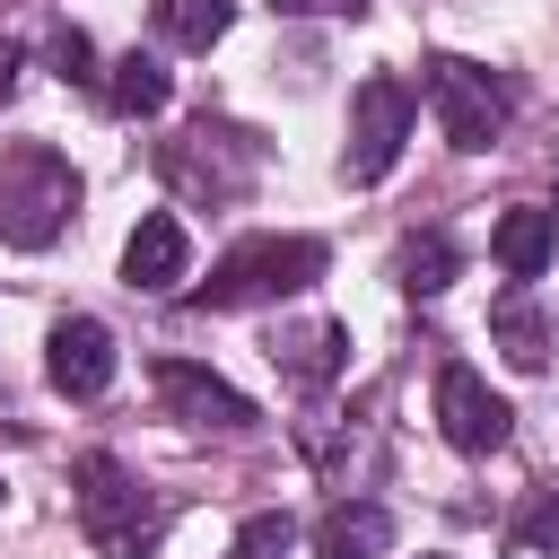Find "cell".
Here are the masks:
<instances>
[{"instance_id": "obj_21", "label": "cell", "mask_w": 559, "mask_h": 559, "mask_svg": "<svg viewBox=\"0 0 559 559\" xmlns=\"http://www.w3.org/2000/svg\"><path fill=\"white\" fill-rule=\"evenodd\" d=\"M17 79H26V44H17V35H0V105L17 96Z\"/></svg>"}, {"instance_id": "obj_10", "label": "cell", "mask_w": 559, "mask_h": 559, "mask_svg": "<svg viewBox=\"0 0 559 559\" xmlns=\"http://www.w3.org/2000/svg\"><path fill=\"white\" fill-rule=\"evenodd\" d=\"M271 367H280L297 393H323V384L349 367V323H323V314H314V323H280V332H271Z\"/></svg>"}, {"instance_id": "obj_17", "label": "cell", "mask_w": 559, "mask_h": 559, "mask_svg": "<svg viewBox=\"0 0 559 559\" xmlns=\"http://www.w3.org/2000/svg\"><path fill=\"white\" fill-rule=\"evenodd\" d=\"M445 280H454V245H445L437 227L411 236V245H402V288H411V297H437Z\"/></svg>"}, {"instance_id": "obj_3", "label": "cell", "mask_w": 559, "mask_h": 559, "mask_svg": "<svg viewBox=\"0 0 559 559\" xmlns=\"http://www.w3.org/2000/svg\"><path fill=\"white\" fill-rule=\"evenodd\" d=\"M70 210H79V166L61 148H44V140L0 148V245L44 253L70 227Z\"/></svg>"}, {"instance_id": "obj_5", "label": "cell", "mask_w": 559, "mask_h": 559, "mask_svg": "<svg viewBox=\"0 0 559 559\" xmlns=\"http://www.w3.org/2000/svg\"><path fill=\"white\" fill-rule=\"evenodd\" d=\"M419 96H428V114H437V131H445L454 148H489V140L507 131V114H515V87H507L498 70L463 61V52H437V61L419 70Z\"/></svg>"}, {"instance_id": "obj_22", "label": "cell", "mask_w": 559, "mask_h": 559, "mask_svg": "<svg viewBox=\"0 0 559 559\" xmlns=\"http://www.w3.org/2000/svg\"><path fill=\"white\" fill-rule=\"evenodd\" d=\"M271 9H288V17H358L367 0H271Z\"/></svg>"}, {"instance_id": "obj_7", "label": "cell", "mask_w": 559, "mask_h": 559, "mask_svg": "<svg viewBox=\"0 0 559 559\" xmlns=\"http://www.w3.org/2000/svg\"><path fill=\"white\" fill-rule=\"evenodd\" d=\"M148 376H157V393H166V411H175L183 428H218V437H253V428H262V411H253L227 376H210V367H192V358H157Z\"/></svg>"}, {"instance_id": "obj_11", "label": "cell", "mask_w": 559, "mask_h": 559, "mask_svg": "<svg viewBox=\"0 0 559 559\" xmlns=\"http://www.w3.org/2000/svg\"><path fill=\"white\" fill-rule=\"evenodd\" d=\"M489 253H498V271L524 288V280H542L550 271V253H559V210H542V201H515L498 227H489Z\"/></svg>"}, {"instance_id": "obj_16", "label": "cell", "mask_w": 559, "mask_h": 559, "mask_svg": "<svg viewBox=\"0 0 559 559\" xmlns=\"http://www.w3.org/2000/svg\"><path fill=\"white\" fill-rule=\"evenodd\" d=\"M227 17H236V0H157V35L175 52H210L227 35Z\"/></svg>"}, {"instance_id": "obj_1", "label": "cell", "mask_w": 559, "mask_h": 559, "mask_svg": "<svg viewBox=\"0 0 559 559\" xmlns=\"http://www.w3.org/2000/svg\"><path fill=\"white\" fill-rule=\"evenodd\" d=\"M70 507H79V533H87L96 559H148L157 533H166L157 489H148L131 463H114V454H79V472H70Z\"/></svg>"}, {"instance_id": "obj_20", "label": "cell", "mask_w": 559, "mask_h": 559, "mask_svg": "<svg viewBox=\"0 0 559 559\" xmlns=\"http://www.w3.org/2000/svg\"><path fill=\"white\" fill-rule=\"evenodd\" d=\"M52 61H61V79H70V87H105V70H96V44H87L79 26H61V35H52Z\"/></svg>"}, {"instance_id": "obj_8", "label": "cell", "mask_w": 559, "mask_h": 559, "mask_svg": "<svg viewBox=\"0 0 559 559\" xmlns=\"http://www.w3.org/2000/svg\"><path fill=\"white\" fill-rule=\"evenodd\" d=\"M437 428H445L454 454H498V445L515 437V411H507L472 367H445V376H437Z\"/></svg>"}, {"instance_id": "obj_14", "label": "cell", "mask_w": 559, "mask_h": 559, "mask_svg": "<svg viewBox=\"0 0 559 559\" xmlns=\"http://www.w3.org/2000/svg\"><path fill=\"white\" fill-rule=\"evenodd\" d=\"M489 332H498V349H507V367H515V376H542V367H550V323H542V306H533L524 288H507V297H498Z\"/></svg>"}, {"instance_id": "obj_19", "label": "cell", "mask_w": 559, "mask_h": 559, "mask_svg": "<svg viewBox=\"0 0 559 559\" xmlns=\"http://www.w3.org/2000/svg\"><path fill=\"white\" fill-rule=\"evenodd\" d=\"M515 542H524V550H542V559H559V489H542V498L515 515Z\"/></svg>"}, {"instance_id": "obj_12", "label": "cell", "mask_w": 559, "mask_h": 559, "mask_svg": "<svg viewBox=\"0 0 559 559\" xmlns=\"http://www.w3.org/2000/svg\"><path fill=\"white\" fill-rule=\"evenodd\" d=\"M183 262H192V245H183V218H166V210H148V218L131 227V245H122V280H131L140 297H166V288L183 280Z\"/></svg>"}, {"instance_id": "obj_6", "label": "cell", "mask_w": 559, "mask_h": 559, "mask_svg": "<svg viewBox=\"0 0 559 559\" xmlns=\"http://www.w3.org/2000/svg\"><path fill=\"white\" fill-rule=\"evenodd\" d=\"M411 122H419V105H411V87H402L393 70L358 79V87H349V148H341V175H349V183H384L393 157H402V140H411Z\"/></svg>"}, {"instance_id": "obj_15", "label": "cell", "mask_w": 559, "mask_h": 559, "mask_svg": "<svg viewBox=\"0 0 559 559\" xmlns=\"http://www.w3.org/2000/svg\"><path fill=\"white\" fill-rule=\"evenodd\" d=\"M166 96H175V79H166L157 52H122V61L105 70V105L131 114V122H140V114H166Z\"/></svg>"}, {"instance_id": "obj_2", "label": "cell", "mask_w": 559, "mask_h": 559, "mask_svg": "<svg viewBox=\"0 0 559 559\" xmlns=\"http://www.w3.org/2000/svg\"><path fill=\"white\" fill-rule=\"evenodd\" d=\"M323 280V245L314 236H245L210 262V280L192 288L201 314H245V306H271V297H297Z\"/></svg>"}, {"instance_id": "obj_13", "label": "cell", "mask_w": 559, "mask_h": 559, "mask_svg": "<svg viewBox=\"0 0 559 559\" xmlns=\"http://www.w3.org/2000/svg\"><path fill=\"white\" fill-rule=\"evenodd\" d=\"M393 542V515L376 498H341L323 524H314V559H376Z\"/></svg>"}, {"instance_id": "obj_4", "label": "cell", "mask_w": 559, "mask_h": 559, "mask_svg": "<svg viewBox=\"0 0 559 559\" xmlns=\"http://www.w3.org/2000/svg\"><path fill=\"white\" fill-rule=\"evenodd\" d=\"M166 183L183 192V201H245L253 192V175H262V140L253 131H236V122H183L175 140H166Z\"/></svg>"}, {"instance_id": "obj_9", "label": "cell", "mask_w": 559, "mask_h": 559, "mask_svg": "<svg viewBox=\"0 0 559 559\" xmlns=\"http://www.w3.org/2000/svg\"><path fill=\"white\" fill-rule=\"evenodd\" d=\"M44 376H52V393L96 402V393L114 384V332H105L96 314H61L52 341H44Z\"/></svg>"}, {"instance_id": "obj_18", "label": "cell", "mask_w": 559, "mask_h": 559, "mask_svg": "<svg viewBox=\"0 0 559 559\" xmlns=\"http://www.w3.org/2000/svg\"><path fill=\"white\" fill-rule=\"evenodd\" d=\"M288 542H297V524H288L280 507H262V515H245V533H236V559H288Z\"/></svg>"}]
</instances>
